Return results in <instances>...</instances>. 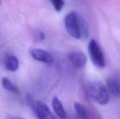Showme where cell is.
I'll return each instance as SVG.
<instances>
[{
	"label": "cell",
	"mask_w": 120,
	"mask_h": 119,
	"mask_svg": "<svg viewBox=\"0 0 120 119\" xmlns=\"http://www.w3.org/2000/svg\"><path fill=\"white\" fill-rule=\"evenodd\" d=\"M64 26L68 33L75 39L84 40L89 36L86 21L76 12H71L65 16Z\"/></svg>",
	"instance_id": "6da1fadb"
},
{
	"label": "cell",
	"mask_w": 120,
	"mask_h": 119,
	"mask_svg": "<svg viewBox=\"0 0 120 119\" xmlns=\"http://www.w3.org/2000/svg\"><path fill=\"white\" fill-rule=\"evenodd\" d=\"M86 93L90 99L100 105H105L109 103V92L101 82L98 80L91 82L87 87Z\"/></svg>",
	"instance_id": "7a4b0ae2"
},
{
	"label": "cell",
	"mask_w": 120,
	"mask_h": 119,
	"mask_svg": "<svg viewBox=\"0 0 120 119\" xmlns=\"http://www.w3.org/2000/svg\"><path fill=\"white\" fill-rule=\"evenodd\" d=\"M89 52L91 61L96 67L103 68L105 66V61L103 51L96 40L92 39L89 44Z\"/></svg>",
	"instance_id": "3957f363"
},
{
	"label": "cell",
	"mask_w": 120,
	"mask_h": 119,
	"mask_svg": "<svg viewBox=\"0 0 120 119\" xmlns=\"http://www.w3.org/2000/svg\"><path fill=\"white\" fill-rule=\"evenodd\" d=\"M32 110L38 119H55L50 108L47 105L41 100H32L30 102Z\"/></svg>",
	"instance_id": "277c9868"
},
{
	"label": "cell",
	"mask_w": 120,
	"mask_h": 119,
	"mask_svg": "<svg viewBox=\"0 0 120 119\" xmlns=\"http://www.w3.org/2000/svg\"><path fill=\"white\" fill-rule=\"evenodd\" d=\"M69 61L77 68H82L87 63V57L85 54L79 50H72L68 54Z\"/></svg>",
	"instance_id": "5b68a950"
},
{
	"label": "cell",
	"mask_w": 120,
	"mask_h": 119,
	"mask_svg": "<svg viewBox=\"0 0 120 119\" xmlns=\"http://www.w3.org/2000/svg\"><path fill=\"white\" fill-rule=\"evenodd\" d=\"M30 56L34 59L45 63L50 64L53 59L52 55L44 50L40 49H32L30 51Z\"/></svg>",
	"instance_id": "8992f818"
},
{
	"label": "cell",
	"mask_w": 120,
	"mask_h": 119,
	"mask_svg": "<svg viewBox=\"0 0 120 119\" xmlns=\"http://www.w3.org/2000/svg\"><path fill=\"white\" fill-rule=\"evenodd\" d=\"M52 105L56 115L60 119H66L67 114L62 102L57 96L53 97Z\"/></svg>",
	"instance_id": "52a82bcc"
},
{
	"label": "cell",
	"mask_w": 120,
	"mask_h": 119,
	"mask_svg": "<svg viewBox=\"0 0 120 119\" xmlns=\"http://www.w3.org/2000/svg\"><path fill=\"white\" fill-rule=\"evenodd\" d=\"M4 65L7 70L14 72L19 67V63L17 57L14 55H8L5 58Z\"/></svg>",
	"instance_id": "ba28073f"
},
{
	"label": "cell",
	"mask_w": 120,
	"mask_h": 119,
	"mask_svg": "<svg viewBox=\"0 0 120 119\" xmlns=\"http://www.w3.org/2000/svg\"><path fill=\"white\" fill-rule=\"evenodd\" d=\"M107 88L109 92L114 97L120 96V85L119 82L114 78H109L107 80Z\"/></svg>",
	"instance_id": "9c48e42d"
},
{
	"label": "cell",
	"mask_w": 120,
	"mask_h": 119,
	"mask_svg": "<svg viewBox=\"0 0 120 119\" xmlns=\"http://www.w3.org/2000/svg\"><path fill=\"white\" fill-rule=\"evenodd\" d=\"M74 107L79 119H90L89 112L84 105L79 102H75Z\"/></svg>",
	"instance_id": "30bf717a"
},
{
	"label": "cell",
	"mask_w": 120,
	"mask_h": 119,
	"mask_svg": "<svg viewBox=\"0 0 120 119\" xmlns=\"http://www.w3.org/2000/svg\"><path fill=\"white\" fill-rule=\"evenodd\" d=\"M1 84H2V87L7 91L15 93V94H18L19 92L18 88L14 84H13L7 77H3L2 78Z\"/></svg>",
	"instance_id": "8fae6325"
},
{
	"label": "cell",
	"mask_w": 120,
	"mask_h": 119,
	"mask_svg": "<svg viewBox=\"0 0 120 119\" xmlns=\"http://www.w3.org/2000/svg\"><path fill=\"white\" fill-rule=\"evenodd\" d=\"M52 4L53 7L57 12H60L64 5V1L63 0H49Z\"/></svg>",
	"instance_id": "7c38bea8"
},
{
	"label": "cell",
	"mask_w": 120,
	"mask_h": 119,
	"mask_svg": "<svg viewBox=\"0 0 120 119\" xmlns=\"http://www.w3.org/2000/svg\"><path fill=\"white\" fill-rule=\"evenodd\" d=\"M35 36V37H36V39L38 41H42L45 38V35L41 30L36 31Z\"/></svg>",
	"instance_id": "4fadbf2b"
},
{
	"label": "cell",
	"mask_w": 120,
	"mask_h": 119,
	"mask_svg": "<svg viewBox=\"0 0 120 119\" xmlns=\"http://www.w3.org/2000/svg\"><path fill=\"white\" fill-rule=\"evenodd\" d=\"M12 119H24L23 118H21V117H14Z\"/></svg>",
	"instance_id": "5bb4252c"
},
{
	"label": "cell",
	"mask_w": 120,
	"mask_h": 119,
	"mask_svg": "<svg viewBox=\"0 0 120 119\" xmlns=\"http://www.w3.org/2000/svg\"><path fill=\"white\" fill-rule=\"evenodd\" d=\"M1 4V0H0V5Z\"/></svg>",
	"instance_id": "9a60e30c"
}]
</instances>
